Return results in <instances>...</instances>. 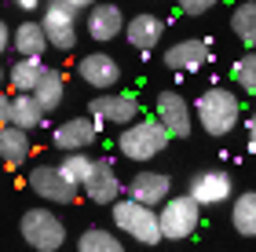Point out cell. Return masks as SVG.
<instances>
[{"label": "cell", "instance_id": "4fadbf2b", "mask_svg": "<svg viewBox=\"0 0 256 252\" xmlns=\"http://www.w3.org/2000/svg\"><path fill=\"white\" fill-rule=\"evenodd\" d=\"M121 190H124V183L114 172V161L110 157H96V168H92V176L84 183V198L96 201V205H118Z\"/></svg>", "mask_w": 256, "mask_h": 252}, {"label": "cell", "instance_id": "52a82bcc", "mask_svg": "<svg viewBox=\"0 0 256 252\" xmlns=\"http://www.w3.org/2000/svg\"><path fill=\"white\" fill-rule=\"evenodd\" d=\"M26 183H30V190L37 194V198H44L48 205H74L77 194H80V187L62 176L59 165H33Z\"/></svg>", "mask_w": 256, "mask_h": 252}, {"label": "cell", "instance_id": "44dd1931", "mask_svg": "<svg viewBox=\"0 0 256 252\" xmlns=\"http://www.w3.org/2000/svg\"><path fill=\"white\" fill-rule=\"evenodd\" d=\"M30 154H33L30 132L15 128V124H4V128H0V157H4V165L8 168H22Z\"/></svg>", "mask_w": 256, "mask_h": 252}, {"label": "cell", "instance_id": "f1b7e54d", "mask_svg": "<svg viewBox=\"0 0 256 252\" xmlns=\"http://www.w3.org/2000/svg\"><path fill=\"white\" fill-rule=\"evenodd\" d=\"M246 132H249V150L256 154V110L249 113V121H246Z\"/></svg>", "mask_w": 256, "mask_h": 252}, {"label": "cell", "instance_id": "484cf974", "mask_svg": "<svg viewBox=\"0 0 256 252\" xmlns=\"http://www.w3.org/2000/svg\"><path fill=\"white\" fill-rule=\"evenodd\" d=\"M59 168L70 183H77L80 190H84V183L92 176V168H96V157H84V154H62L59 157Z\"/></svg>", "mask_w": 256, "mask_h": 252}, {"label": "cell", "instance_id": "8fae6325", "mask_svg": "<svg viewBox=\"0 0 256 252\" xmlns=\"http://www.w3.org/2000/svg\"><path fill=\"white\" fill-rule=\"evenodd\" d=\"M128 198L146 205V209H161L165 201H172V179L165 176V172H154V168H143L136 172L132 179H128Z\"/></svg>", "mask_w": 256, "mask_h": 252}, {"label": "cell", "instance_id": "8992f818", "mask_svg": "<svg viewBox=\"0 0 256 252\" xmlns=\"http://www.w3.org/2000/svg\"><path fill=\"white\" fill-rule=\"evenodd\" d=\"M88 117H96L99 124H114V128H132L139 117V99L128 95V91H102L88 102Z\"/></svg>", "mask_w": 256, "mask_h": 252}, {"label": "cell", "instance_id": "9a60e30c", "mask_svg": "<svg viewBox=\"0 0 256 252\" xmlns=\"http://www.w3.org/2000/svg\"><path fill=\"white\" fill-rule=\"evenodd\" d=\"M44 117H48V113H44V106L37 102V95H4L0 99V121L4 124L33 132V128H40Z\"/></svg>", "mask_w": 256, "mask_h": 252}, {"label": "cell", "instance_id": "d4e9b609", "mask_svg": "<svg viewBox=\"0 0 256 252\" xmlns=\"http://www.w3.org/2000/svg\"><path fill=\"white\" fill-rule=\"evenodd\" d=\"M77 252H124V245L114 231L88 227V231H80V238H77Z\"/></svg>", "mask_w": 256, "mask_h": 252}, {"label": "cell", "instance_id": "5bb4252c", "mask_svg": "<svg viewBox=\"0 0 256 252\" xmlns=\"http://www.w3.org/2000/svg\"><path fill=\"white\" fill-rule=\"evenodd\" d=\"M77 77L84 81L88 88H99V91H110L114 84L121 81V62L106 51H88L84 59L77 62Z\"/></svg>", "mask_w": 256, "mask_h": 252}, {"label": "cell", "instance_id": "3957f363", "mask_svg": "<svg viewBox=\"0 0 256 252\" xmlns=\"http://www.w3.org/2000/svg\"><path fill=\"white\" fill-rule=\"evenodd\" d=\"M114 223H118V231H124L139 245H161L165 242L158 209H146V205H139L132 198H121L114 205Z\"/></svg>", "mask_w": 256, "mask_h": 252}, {"label": "cell", "instance_id": "cb8c5ba5", "mask_svg": "<svg viewBox=\"0 0 256 252\" xmlns=\"http://www.w3.org/2000/svg\"><path fill=\"white\" fill-rule=\"evenodd\" d=\"M33 95H37V102L44 106V113H55V110L62 106V99H66V77L59 70H48Z\"/></svg>", "mask_w": 256, "mask_h": 252}, {"label": "cell", "instance_id": "e0dca14e", "mask_svg": "<svg viewBox=\"0 0 256 252\" xmlns=\"http://www.w3.org/2000/svg\"><path fill=\"white\" fill-rule=\"evenodd\" d=\"M84 29H88V37L92 40H99V44H106L114 37H121V33L128 29V18H124V11L118 4H99L88 11V22H84Z\"/></svg>", "mask_w": 256, "mask_h": 252}, {"label": "cell", "instance_id": "9c48e42d", "mask_svg": "<svg viewBox=\"0 0 256 252\" xmlns=\"http://www.w3.org/2000/svg\"><path fill=\"white\" fill-rule=\"evenodd\" d=\"M154 117L168 128L172 139H187V135L194 132V117H198V113H194V106L180 95V91H161Z\"/></svg>", "mask_w": 256, "mask_h": 252}, {"label": "cell", "instance_id": "7c38bea8", "mask_svg": "<svg viewBox=\"0 0 256 252\" xmlns=\"http://www.w3.org/2000/svg\"><path fill=\"white\" fill-rule=\"evenodd\" d=\"M99 139V121L96 117H70L52 132V146L62 154H84Z\"/></svg>", "mask_w": 256, "mask_h": 252}, {"label": "cell", "instance_id": "5b68a950", "mask_svg": "<svg viewBox=\"0 0 256 252\" xmlns=\"http://www.w3.org/2000/svg\"><path fill=\"white\" fill-rule=\"evenodd\" d=\"M158 216H161V234H165V242H187V238H194L198 223H202V205H198L190 194H172V201L161 205Z\"/></svg>", "mask_w": 256, "mask_h": 252}, {"label": "cell", "instance_id": "2e32d148", "mask_svg": "<svg viewBox=\"0 0 256 252\" xmlns=\"http://www.w3.org/2000/svg\"><path fill=\"white\" fill-rule=\"evenodd\" d=\"M212 59V44L205 37H187V40H176L172 48L165 51V66L168 70H180V73H194Z\"/></svg>", "mask_w": 256, "mask_h": 252}, {"label": "cell", "instance_id": "ba28073f", "mask_svg": "<svg viewBox=\"0 0 256 252\" xmlns=\"http://www.w3.org/2000/svg\"><path fill=\"white\" fill-rule=\"evenodd\" d=\"M44 33H48L55 51H74L77 48V11L66 7L62 0H48L44 7Z\"/></svg>", "mask_w": 256, "mask_h": 252}, {"label": "cell", "instance_id": "4316f807", "mask_svg": "<svg viewBox=\"0 0 256 252\" xmlns=\"http://www.w3.org/2000/svg\"><path fill=\"white\" fill-rule=\"evenodd\" d=\"M234 81L246 95H256V51H246L234 62Z\"/></svg>", "mask_w": 256, "mask_h": 252}, {"label": "cell", "instance_id": "7a4b0ae2", "mask_svg": "<svg viewBox=\"0 0 256 252\" xmlns=\"http://www.w3.org/2000/svg\"><path fill=\"white\" fill-rule=\"evenodd\" d=\"M168 143H172V135H168V128H165L158 117H143V121H136L132 128H124V132L118 135L121 157H128V161H139V165H146V161H154V157H161Z\"/></svg>", "mask_w": 256, "mask_h": 252}, {"label": "cell", "instance_id": "83f0119b", "mask_svg": "<svg viewBox=\"0 0 256 252\" xmlns=\"http://www.w3.org/2000/svg\"><path fill=\"white\" fill-rule=\"evenodd\" d=\"M180 11H187V15H205V11H212L220 0H176Z\"/></svg>", "mask_w": 256, "mask_h": 252}, {"label": "cell", "instance_id": "f546056e", "mask_svg": "<svg viewBox=\"0 0 256 252\" xmlns=\"http://www.w3.org/2000/svg\"><path fill=\"white\" fill-rule=\"evenodd\" d=\"M62 4H66V7H74V11H92V7L99 4V0H62Z\"/></svg>", "mask_w": 256, "mask_h": 252}, {"label": "cell", "instance_id": "ac0fdd59", "mask_svg": "<svg viewBox=\"0 0 256 252\" xmlns=\"http://www.w3.org/2000/svg\"><path fill=\"white\" fill-rule=\"evenodd\" d=\"M165 37V22L150 11H139L136 18H128V29H124V40L132 44L136 51H154L158 40Z\"/></svg>", "mask_w": 256, "mask_h": 252}, {"label": "cell", "instance_id": "30bf717a", "mask_svg": "<svg viewBox=\"0 0 256 252\" xmlns=\"http://www.w3.org/2000/svg\"><path fill=\"white\" fill-rule=\"evenodd\" d=\"M190 198L202 205V209H212V205H224L230 201V194H234V179H230V172L224 168H205L190 176Z\"/></svg>", "mask_w": 256, "mask_h": 252}, {"label": "cell", "instance_id": "6da1fadb", "mask_svg": "<svg viewBox=\"0 0 256 252\" xmlns=\"http://www.w3.org/2000/svg\"><path fill=\"white\" fill-rule=\"evenodd\" d=\"M194 113H198V124L208 135H230L238 128L242 102L230 88H205L194 102Z\"/></svg>", "mask_w": 256, "mask_h": 252}, {"label": "cell", "instance_id": "603a6c76", "mask_svg": "<svg viewBox=\"0 0 256 252\" xmlns=\"http://www.w3.org/2000/svg\"><path fill=\"white\" fill-rule=\"evenodd\" d=\"M230 29H234V37L246 44L249 51H256V0H242V4L234 7Z\"/></svg>", "mask_w": 256, "mask_h": 252}, {"label": "cell", "instance_id": "7402d4cb", "mask_svg": "<svg viewBox=\"0 0 256 252\" xmlns=\"http://www.w3.org/2000/svg\"><path fill=\"white\" fill-rule=\"evenodd\" d=\"M230 227L242 238H256V190H246L234 198V205H230Z\"/></svg>", "mask_w": 256, "mask_h": 252}, {"label": "cell", "instance_id": "d6986e66", "mask_svg": "<svg viewBox=\"0 0 256 252\" xmlns=\"http://www.w3.org/2000/svg\"><path fill=\"white\" fill-rule=\"evenodd\" d=\"M44 73H48V66L40 59H15L8 66V88L11 95H33L37 84L44 81Z\"/></svg>", "mask_w": 256, "mask_h": 252}, {"label": "cell", "instance_id": "277c9868", "mask_svg": "<svg viewBox=\"0 0 256 252\" xmlns=\"http://www.w3.org/2000/svg\"><path fill=\"white\" fill-rule=\"evenodd\" d=\"M18 234L37 252H59L66 245V223L52 209H26L18 220Z\"/></svg>", "mask_w": 256, "mask_h": 252}, {"label": "cell", "instance_id": "4dcf8cb0", "mask_svg": "<svg viewBox=\"0 0 256 252\" xmlns=\"http://www.w3.org/2000/svg\"><path fill=\"white\" fill-rule=\"evenodd\" d=\"M15 7H18V11H37L40 0H15Z\"/></svg>", "mask_w": 256, "mask_h": 252}, {"label": "cell", "instance_id": "ffe728a7", "mask_svg": "<svg viewBox=\"0 0 256 252\" xmlns=\"http://www.w3.org/2000/svg\"><path fill=\"white\" fill-rule=\"evenodd\" d=\"M52 48V40H48V33H44V22H18L15 26V51H18V59H40L44 51Z\"/></svg>", "mask_w": 256, "mask_h": 252}]
</instances>
